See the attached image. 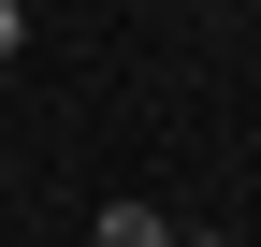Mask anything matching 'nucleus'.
<instances>
[{
  "mask_svg": "<svg viewBox=\"0 0 261 247\" xmlns=\"http://www.w3.org/2000/svg\"><path fill=\"white\" fill-rule=\"evenodd\" d=\"M102 247H174V218H160V204H130V189H116V204H102Z\"/></svg>",
  "mask_w": 261,
  "mask_h": 247,
  "instance_id": "nucleus-1",
  "label": "nucleus"
},
{
  "mask_svg": "<svg viewBox=\"0 0 261 247\" xmlns=\"http://www.w3.org/2000/svg\"><path fill=\"white\" fill-rule=\"evenodd\" d=\"M15 44H29V15H15V0H0V58H15Z\"/></svg>",
  "mask_w": 261,
  "mask_h": 247,
  "instance_id": "nucleus-2",
  "label": "nucleus"
},
{
  "mask_svg": "<svg viewBox=\"0 0 261 247\" xmlns=\"http://www.w3.org/2000/svg\"><path fill=\"white\" fill-rule=\"evenodd\" d=\"M174 247H232V233H174Z\"/></svg>",
  "mask_w": 261,
  "mask_h": 247,
  "instance_id": "nucleus-3",
  "label": "nucleus"
}]
</instances>
